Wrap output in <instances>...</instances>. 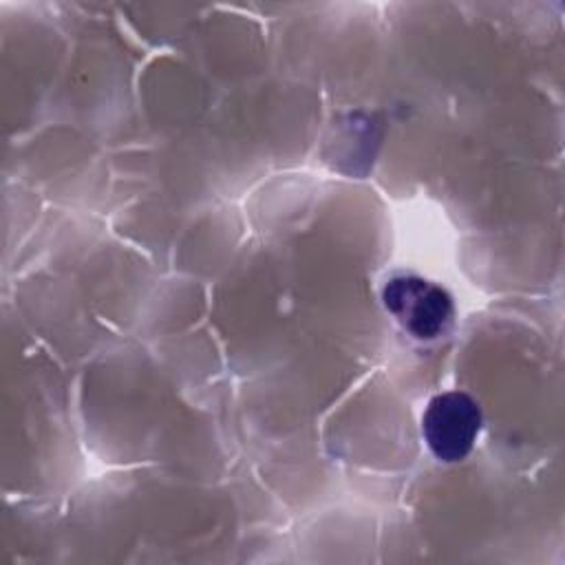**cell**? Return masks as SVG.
<instances>
[{
    "label": "cell",
    "mask_w": 565,
    "mask_h": 565,
    "mask_svg": "<svg viewBox=\"0 0 565 565\" xmlns=\"http://www.w3.org/2000/svg\"><path fill=\"white\" fill-rule=\"evenodd\" d=\"M384 307L417 340H433L452 324L455 307L446 289L419 278H391L382 291Z\"/></svg>",
    "instance_id": "1"
},
{
    "label": "cell",
    "mask_w": 565,
    "mask_h": 565,
    "mask_svg": "<svg viewBox=\"0 0 565 565\" xmlns=\"http://www.w3.org/2000/svg\"><path fill=\"white\" fill-rule=\"evenodd\" d=\"M481 430V411L477 402L450 391L433 397L422 417V433L430 452L441 461H461L475 446Z\"/></svg>",
    "instance_id": "2"
}]
</instances>
